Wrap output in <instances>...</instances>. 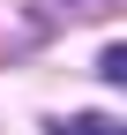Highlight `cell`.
I'll list each match as a JSON object with an SVG mask.
<instances>
[{"mask_svg":"<svg viewBox=\"0 0 127 135\" xmlns=\"http://www.w3.org/2000/svg\"><path fill=\"white\" fill-rule=\"evenodd\" d=\"M97 75L105 83H127V45H105V53H97Z\"/></svg>","mask_w":127,"mask_h":135,"instance_id":"obj_2","label":"cell"},{"mask_svg":"<svg viewBox=\"0 0 127 135\" xmlns=\"http://www.w3.org/2000/svg\"><path fill=\"white\" fill-rule=\"evenodd\" d=\"M45 135H120V120H105V113H82V120H52Z\"/></svg>","mask_w":127,"mask_h":135,"instance_id":"obj_1","label":"cell"}]
</instances>
